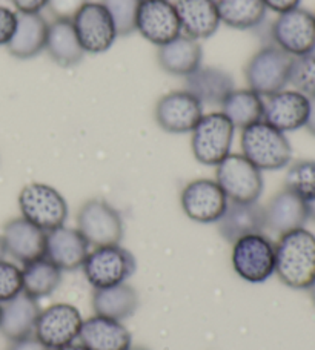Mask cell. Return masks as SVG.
Masks as SVG:
<instances>
[{
	"instance_id": "18",
	"label": "cell",
	"mask_w": 315,
	"mask_h": 350,
	"mask_svg": "<svg viewBox=\"0 0 315 350\" xmlns=\"http://www.w3.org/2000/svg\"><path fill=\"white\" fill-rule=\"evenodd\" d=\"M90 254V243L77 228H66L65 224L47 232L45 257L60 271H75L84 266Z\"/></svg>"
},
{
	"instance_id": "47",
	"label": "cell",
	"mask_w": 315,
	"mask_h": 350,
	"mask_svg": "<svg viewBox=\"0 0 315 350\" xmlns=\"http://www.w3.org/2000/svg\"><path fill=\"white\" fill-rule=\"evenodd\" d=\"M0 312H2V304H0Z\"/></svg>"
},
{
	"instance_id": "45",
	"label": "cell",
	"mask_w": 315,
	"mask_h": 350,
	"mask_svg": "<svg viewBox=\"0 0 315 350\" xmlns=\"http://www.w3.org/2000/svg\"><path fill=\"white\" fill-rule=\"evenodd\" d=\"M310 292H311V297H312V301H314V304H315V281L314 283L311 284V287H310Z\"/></svg>"
},
{
	"instance_id": "40",
	"label": "cell",
	"mask_w": 315,
	"mask_h": 350,
	"mask_svg": "<svg viewBox=\"0 0 315 350\" xmlns=\"http://www.w3.org/2000/svg\"><path fill=\"white\" fill-rule=\"evenodd\" d=\"M263 2L269 11H274L277 14H283V12L299 8L301 0H263Z\"/></svg>"
},
{
	"instance_id": "33",
	"label": "cell",
	"mask_w": 315,
	"mask_h": 350,
	"mask_svg": "<svg viewBox=\"0 0 315 350\" xmlns=\"http://www.w3.org/2000/svg\"><path fill=\"white\" fill-rule=\"evenodd\" d=\"M102 3L114 22L118 37H128L136 33L142 0H102Z\"/></svg>"
},
{
	"instance_id": "27",
	"label": "cell",
	"mask_w": 315,
	"mask_h": 350,
	"mask_svg": "<svg viewBox=\"0 0 315 350\" xmlns=\"http://www.w3.org/2000/svg\"><path fill=\"white\" fill-rule=\"evenodd\" d=\"M45 51L54 64L62 68H73L81 64L86 53L80 45L73 21L55 18L49 23Z\"/></svg>"
},
{
	"instance_id": "9",
	"label": "cell",
	"mask_w": 315,
	"mask_h": 350,
	"mask_svg": "<svg viewBox=\"0 0 315 350\" xmlns=\"http://www.w3.org/2000/svg\"><path fill=\"white\" fill-rule=\"evenodd\" d=\"M232 267L249 283H264L275 273V245L266 235L252 234L232 245Z\"/></svg>"
},
{
	"instance_id": "17",
	"label": "cell",
	"mask_w": 315,
	"mask_h": 350,
	"mask_svg": "<svg viewBox=\"0 0 315 350\" xmlns=\"http://www.w3.org/2000/svg\"><path fill=\"white\" fill-rule=\"evenodd\" d=\"M2 239L6 254L22 265L45 257L47 232L23 217L12 218L5 224Z\"/></svg>"
},
{
	"instance_id": "42",
	"label": "cell",
	"mask_w": 315,
	"mask_h": 350,
	"mask_svg": "<svg viewBox=\"0 0 315 350\" xmlns=\"http://www.w3.org/2000/svg\"><path fill=\"white\" fill-rule=\"evenodd\" d=\"M55 350H90V349H86L84 345H68V346H63V347H60V349H55Z\"/></svg>"
},
{
	"instance_id": "35",
	"label": "cell",
	"mask_w": 315,
	"mask_h": 350,
	"mask_svg": "<svg viewBox=\"0 0 315 350\" xmlns=\"http://www.w3.org/2000/svg\"><path fill=\"white\" fill-rule=\"evenodd\" d=\"M22 292V269L14 265V262L0 260V304L16 298Z\"/></svg>"
},
{
	"instance_id": "14",
	"label": "cell",
	"mask_w": 315,
	"mask_h": 350,
	"mask_svg": "<svg viewBox=\"0 0 315 350\" xmlns=\"http://www.w3.org/2000/svg\"><path fill=\"white\" fill-rule=\"evenodd\" d=\"M203 114V105L186 90L162 96L154 109L157 124L169 134L192 133Z\"/></svg>"
},
{
	"instance_id": "15",
	"label": "cell",
	"mask_w": 315,
	"mask_h": 350,
	"mask_svg": "<svg viewBox=\"0 0 315 350\" xmlns=\"http://www.w3.org/2000/svg\"><path fill=\"white\" fill-rule=\"evenodd\" d=\"M136 33L157 48L181 34L180 21L171 0H142Z\"/></svg>"
},
{
	"instance_id": "32",
	"label": "cell",
	"mask_w": 315,
	"mask_h": 350,
	"mask_svg": "<svg viewBox=\"0 0 315 350\" xmlns=\"http://www.w3.org/2000/svg\"><path fill=\"white\" fill-rule=\"evenodd\" d=\"M285 189L299 196L306 203L315 200V160H299L289 166Z\"/></svg>"
},
{
	"instance_id": "13",
	"label": "cell",
	"mask_w": 315,
	"mask_h": 350,
	"mask_svg": "<svg viewBox=\"0 0 315 350\" xmlns=\"http://www.w3.org/2000/svg\"><path fill=\"white\" fill-rule=\"evenodd\" d=\"M181 209L195 223L212 224L220 220L229 200L216 180L197 178L189 181L180 196Z\"/></svg>"
},
{
	"instance_id": "4",
	"label": "cell",
	"mask_w": 315,
	"mask_h": 350,
	"mask_svg": "<svg viewBox=\"0 0 315 350\" xmlns=\"http://www.w3.org/2000/svg\"><path fill=\"white\" fill-rule=\"evenodd\" d=\"M236 128L222 111L203 114L192 129L194 159L205 166H217L231 154Z\"/></svg>"
},
{
	"instance_id": "30",
	"label": "cell",
	"mask_w": 315,
	"mask_h": 350,
	"mask_svg": "<svg viewBox=\"0 0 315 350\" xmlns=\"http://www.w3.org/2000/svg\"><path fill=\"white\" fill-rule=\"evenodd\" d=\"M222 112L229 118L234 128L244 129L257 122L263 120L264 100L255 91L236 90L232 91L222 103Z\"/></svg>"
},
{
	"instance_id": "7",
	"label": "cell",
	"mask_w": 315,
	"mask_h": 350,
	"mask_svg": "<svg viewBox=\"0 0 315 350\" xmlns=\"http://www.w3.org/2000/svg\"><path fill=\"white\" fill-rule=\"evenodd\" d=\"M77 229L94 247L121 245L125 232L121 212L102 198H91L81 204Z\"/></svg>"
},
{
	"instance_id": "39",
	"label": "cell",
	"mask_w": 315,
	"mask_h": 350,
	"mask_svg": "<svg viewBox=\"0 0 315 350\" xmlns=\"http://www.w3.org/2000/svg\"><path fill=\"white\" fill-rule=\"evenodd\" d=\"M8 350H51L48 349L42 341L36 338L34 335L27 336V338L17 340V341H11V346Z\"/></svg>"
},
{
	"instance_id": "12",
	"label": "cell",
	"mask_w": 315,
	"mask_h": 350,
	"mask_svg": "<svg viewBox=\"0 0 315 350\" xmlns=\"http://www.w3.org/2000/svg\"><path fill=\"white\" fill-rule=\"evenodd\" d=\"M81 324L84 318L77 308L66 303H58L40 310L34 336L48 349L55 350L73 345L79 338Z\"/></svg>"
},
{
	"instance_id": "43",
	"label": "cell",
	"mask_w": 315,
	"mask_h": 350,
	"mask_svg": "<svg viewBox=\"0 0 315 350\" xmlns=\"http://www.w3.org/2000/svg\"><path fill=\"white\" fill-rule=\"evenodd\" d=\"M307 209H310V220H312L315 223V200L307 203Z\"/></svg>"
},
{
	"instance_id": "31",
	"label": "cell",
	"mask_w": 315,
	"mask_h": 350,
	"mask_svg": "<svg viewBox=\"0 0 315 350\" xmlns=\"http://www.w3.org/2000/svg\"><path fill=\"white\" fill-rule=\"evenodd\" d=\"M23 293L34 299L45 298L62 283V271L47 257L29 261L22 267Z\"/></svg>"
},
{
	"instance_id": "48",
	"label": "cell",
	"mask_w": 315,
	"mask_h": 350,
	"mask_svg": "<svg viewBox=\"0 0 315 350\" xmlns=\"http://www.w3.org/2000/svg\"><path fill=\"white\" fill-rule=\"evenodd\" d=\"M314 17H315V12H314Z\"/></svg>"
},
{
	"instance_id": "24",
	"label": "cell",
	"mask_w": 315,
	"mask_h": 350,
	"mask_svg": "<svg viewBox=\"0 0 315 350\" xmlns=\"http://www.w3.org/2000/svg\"><path fill=\"white\" fill-rule=\"evenodd\" d=\"M185 90L203 106H222L226 97L236 90V82L228 71L216 66H200L185 77Z\"/></svg>"
},
{
	"instance_id": "44",
	"label": "cell",
	"mask_w": 315,
	"mask_h": 350,
	"mask_svg": "<svg viewBox=\"0 0 315 350\" xmlns=\"http://www.w3.org/2000/svg\"><path fill=\"white\" fill-rule=\"evenodd\" d=\"M6 255V249H5V243H3V239L2 235H0V260H3Z\"/></svg>"
},
{
	"instance_id": "1",
	"label": "cell",
	"mask_w": 315,
	"mask_h": 350,
	"mask_svg": "<svg viewBox=\"0 0 315 350\" xmlns=\"http://www.w3.org/2000/svg\"><path fill=\"white\" fill-rule=\"evenodd\" d=\"M275 273L291 289H310L315 281V235L305 228L280 235L275 245Z\"/></svg>"
},
{
	"instance_id": "28",
	"label": "cell",
	"mask_w": 315,
	"mask_h": 350,
	"mask_svg": "<svg viewBox=\"0 0 315 350\" xmlns=\"http://www.w3.org/2000/svg\"><path fill=\"white\" fill-rule=\"evenodd\" d=\"M138 308V295L129 284L122 283L106 289H94L92 309L96 315L123 321L136 314Z\"/></svg>"
},
{
	"instance_id": "5",
	"label": "cell",
	"mask_w": 315,
	"mask_h": 350,
	"mask_svg": "<svg viewBox=\"0 0 315 350\" xmlns=\"http://www.w3.org/2000/svg\"><path fill=\"white\" fill-rule=\"evenodd\" d=\"M18 209L29 223L45 232L65 224L68 203L55 187L45 183H29L18 193Z\"/></svg>"
},
{
	"instance_id": "41",
	"label": "cell",
	"mask_w": 315,
	"mask_h": 350,
	"mask_svg": "<svg viewBox=\"0 0 315 350\" xmlns=\"http://www.w3.org/2000/svg\"><path fill=\"white\" fill-rule=\"evenodd\" d=\"M305 128L307 129V133L315 137V97L310 98V116H307Z\"/></svg>"
},
{
	"instance_id": "16",
	"label": "cell",
	"mask_w": 315,
	"mask_h": 350,
	"mask_svg": "<svg viewBox=\"0 0 315 350\" xmlns=\"http://www.w3.org/2000/svg\"><path fill=\"white\" fill-rule=\"evenodd\" d=\"M310 116V97L295 90H283L264 100L263 120L281 133L305 128Z\"/></svg>"
},
{
	"instance_id": "21",
	"label": "cell",
	"mask_w": 315,
	"mask_h": 350,
	"mask_svg": "<svg viewBox=\"0 0 315 350\" xmlns=\"http://www.w3.org/2000/svg\"><path fill=\"white\" fill-rule=\"evenodd\" d=\"M220 235L228 243H234L252 234H263L266 229L264 223V206L258 202L237 203L229 202L223 215L217 221Z\"/></svg>"
},
{
	"instance_id": "11",
	"label": "cell",
	"mask_w": 315,
	"mask_h": 350,
	"mask_svg": "<svg viewBox=\"0 0 315 350\" xmlns=\"http://www.w3.org/2000/svg\"><path fill=\"white\" fill-rule=\"evenodd\" d=\"M80 45L85 53H106L117 40V29L102 2H88L73 18Z\"/></svg>"
},
{
	"instance_id": "19",
	"label": "cell",
	"mask_w": 315,
	"mask_h": 350,
	"mask_svg": "<svg viewBox=\"0 0 315 350\" xmlns=\"http://www.w3.org/2000/svg\"><path fill=\"white\" fill-rule=\"evenodd\" d=\"M49 23L40 12H17V25L5 48L14 59L29 60L45 51Z\"/></svg>"
},
{
	"instance_id": "37",
	"label": "cell",
	"mask_w": 315,
	"mask_h": 350,
	"mask_svg": "<svg viewBox=\"0 0 315 350\" xmlns=\"http://www.w3.org/2000/svg\"><path fill=\"white\" fill-rule=\"evenodd\" d=\"M17 12L0 5V46H6L14 34Z\"/></svg>"
},
{
	"instance_id": "29",
	"label": "cell",
	"mask_w": 315,
	"mask_h": 350,
	"mask_svg": "<svg viewBox=\"0 0 315 350\" xmlns=\"http://www.w3.org/2000/svg\"><path fill=\"white\" fill-rule=\"evenodd\" d=\"M220 22L232 29H255L264 22L268 8L263 0H217Z\"/></svg>"
},
{
	"instance_id": "26",
	"label": "cell",
	"mask_w": 315,
	"mask_h": 350,
	"mask_svg": "<svg viewBox=\"0 0 315 350\" xmlns=\"http://www.w3.org/2000/svg\"><path fill=\"white\" fill-rule=\"evenodd\" d=\"M40 308L37 299L21 293L16 298L2 304L0 312V334L6 340L17 341L34 335L36 323L39 318Z\"/></svg>"
},
{
	"instance_id": "10",
	"label": "cell",
	"mask_w": 315,
	"mask_h": 350,
	"mask_svg": "<svg viewBox=\"0 0 315 350\" xmlns=\"http://www.w3.org/2000/svg\"><path fill=\"white\" fill-rule=\"evenodd\" d=\"M274 45L288 53L291 57L315 51V17L311 11L295 8L283 12L270 27Z\"/></svg>"
},
{
	"instance_id": "8",
	"label": "cell",
	"mask_w": 315,
	"mask_h": 350,
	"mask_svg": "<svg viewBox=\"0 0 315 350\" xmlns=\"http://www.w3.org/2000/svg\"><path fill=\"white\" fill-rule=\"evenodd\" d=\"M134 255L121 245L94 247L84 262V273L94 289L125 283L136 272Z\"/></svg>"
},
{
	"instance_id": "34",
	"label": "cell",
	"mask_w": 315,
	"mask_h": 350,
	"mask_svg": "<svg viewBox=\"0 0 315 350\" xmlns=\"http://www.w3.org/2000/svg\"><path fill=\"white\" fill-rule=\"evenodd\" d=\"M289 85L306 97H315V51L294 57Z\"/></svg>"
},
{
	"instance_id": "23",
	"label": "cell",
	"mask_w": 315,
	"mask_h": 350,
	"mask_svg": "<svg viewBox=\"0 0 315 350\" xmlns=\"http://www.w3.org/2000/svg\"><path fill=\"white\" fill-rule=\"evenodd\" d=\"M203 49L199 40L180 34L157 48V64L166 74L186 77L201 66Z\"/></svg>"
},
{
	"instance_id": "25",
	"label": "cell",
	"mask_w": 315,
	"mask_h": 350,
	"mask_svg": "<svg viewBox=\"0 0 315 350\" xmlns=\"http://www.w3.org/2000/svg\"><path fill=\"white\" fill-rule=\"evenodd\" d=\"M79 340L90 350H128L132 346V336L122 321L100 315L84 320Z\"/></svg>"
},
{
	"instance_id": "38",
	"label": "cell",
	"mask_w": 315,
	"mask_h": 350,
	"mask_svg": "<svg viewBox=\"0 0 315 350\" xmlns=\"http://www.w3.org/2000/svg\"><path fill=\"white\" fill-rule=\"evenodd\" d=\"M17 12H42L48 6V0H11Z\"/></svg>"
},
{
	"instance_id": "6",
	"label": "cell",
	"mask_w": 315,
	"mask_h": 350,
	"mask_svg": "<svg viewBox=\"0 0 315 350\" xmlns=\"http://www.w3.org/2000/svg\"><path fill=\"white\" fill-rule=\"evenodd\" d=\"M216 167V181L229 202H258L264 187L263 174L243 154H229Z\"/></svg>"
},
{
	"instance_id": "36",
	"label": "cell",
	"mask_w": 315,
	"mask_h": 350,
	"mask_svg": "<svg viewBox=\"0 0 315 350\" xmlns=\"http://www.w3.org/2000/svg\"><path fill=\"white\" fill-rule=\"evenodd\" d=\"M90 0H48L47 8L55 18H68L73 21L74 16L84 8Z\"/></svg>"
},
{
	"instance_id": "20",
	"label": "cell",
	"mask_w": 315,
	"mask_h": 350,
	"mask_svg": "<svg viewBox=\"0 0 315 350\" xmlns=\"http://www.w3.org/2000/svg\"><path fill=\"white\" fill-rule=\"evenodd\" d=\"M307 220H310L307 203L288 189L277 192L264 206L266 229L279 235L305 228Z\"/></svg>"
},
{
	"instance_id": "22",
	"label": "cell",
	"mask_w": 315,
	"mask_h": 350,
	"mask_svg": "<svg viewBox=\"0 0 315 350\" xmlns=\"http://www.w3.org/2000/svg\"><path fill=\"white\" fill-rule=\"evenodd\" d=\"M174 6L180 21L181 34L199 42L210 39L222 25L217 0H174Z\"/></svg>"
},
{
	"instance_id": "3",
	"label": "cell",
	"mask_w": 315,
	"mask_h": 350,
	"mask_svg": "<svg viewBox=\"0 0 315 350\" xmlns=\"http://www.w3.org/2000/svg\"><path fill=\"white\" fill-rule=\"evenodd\" d=\"M292 60L294 57L275 45L260 48L244 66L243 72L248 88L262 97L286 90Z\"/></svg>"
},
{
	"instance_id": "2",
	"label": "cell",
	"mask_w": 315,
	"mask_h": 350,
	"mask_svg": "<svg viewBox=\"0 0 315 350\" xmlns=\"http://www.w3.org/2000/svg\"><path fill=\"white\" fill-rule=\"evenodd\" d=\"M242 154L263 171H280L292 160V146L285 133L264 120L242 129Z\"/></svg>"
},
{
	"instance_id": "46",
	"label": "cell",
	"mask_w": 315,
	"mask_h": 350,
	"mask_svg": "<svg viewBox=\"0 0 315 350\" xmlns=\"http://www.w3.org/2000/svg\"><path fill=\"white\" fill-rule=\"evenodd\" d=\"M128 350H149L147 347H140V346H131Z\"/></svg>"
}]
</instances>
